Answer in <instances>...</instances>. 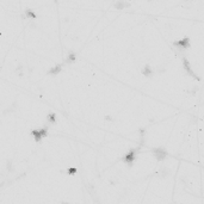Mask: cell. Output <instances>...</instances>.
I'll return each mask as SVG.
<instances>
[{
    "mask_svg": "<svg viewBox=\"0 0 204 204\" xmlns=\"http://www.w3.org/2000/svg\"><path fill=\"white\" fill-rule=\"evenodd\" d=\"M174 47H175L178 50H180V51L185 50V49L189 47V38H184V39H181V41L174 42Z\"/></svg>",
    "mask_w": 204,
    "mask_h": 204,
    "instance_id": "6da1fadb",
    "label": "cell"
},
{
    "mask_svg": "<svg viewBox=\"0 0 204 204\" xmlns=\"http://www.w3.org/2000/svg\"><path fill=\"white\" fill-rule=\"evenodd\" d=\"M47 135V128H43V129H38V130H32V136L35 137L36 142H39L42 140V137Z\"/></svg>",
    "mask_w": 204,
    "mask_h": 204,
    "instance_id": "7a4b0ae2",
    "label": "cell"
},
{
    "mask_svg": "<svg viewBox=\"0 0 204 204\" xmlns=\"http://www.w3.org/2000/svg\"><path fill=\"white\" fill-rule=\"evenodd\" d=\"M153 153H154V156H155L158 160H164V159L167 156L166 150H164V149H161V148H156V149H154V150H153Z\"/></svg>",
    "mask_w": 204,
    "mask_h": 204,
    "instance_id": "3957f363",
    "label": "cell"
},
{
    "mask_svg": "<svg viewBox=\"0 0 204 204\" xmlns=\"http://www.w3.org/2000/svg\"><path fill=\"white\" fill-rule=\"evenodd\" d=\"M136 152H137V149L133 150V152H130V153H128V154L125 155V158H124V162H127V164L131 165V164H133V161H134V159H135V156H136Z\"/></svg>",
    "mask_w": 204,
    "mask_h": 204,
    "instance_id": "277c9868",
    "label": "cell"
},
{
    "mask_svg": "<svg viewBox=\"0 0 204 204\" xmlns=\"http://www.w3.org/2000/svg\"><path fill=\"white\" fill-rule=\"evenodd\" d=\"M74 60H75V55H74V53H69L68 59H67V62L68 63H70V62H73Z\"/></svg>",
    "mask_w": 204,
    "mask_h": 204,
    "instance_id": "5b68a950",
    "label": "cell"
},
{
    "mask_svg": "<svg viewBox=\"0 0 204 204\" xmlns=\"http://www.w3.org/2000/svg\"><path fill=\"white\" fill-rule=\"evenodd\" d=\"M48 119H49V122H55V115L54 113H49V116H48Z\"/></svg>",
    "mask_w": 204,
    "mask_h": 204,
    "instance_id": "8992f818",
    "label": "cell"
},
{
    "mask_svg": "<svg viewBox=\"0 0 204 204\" xmlns=\"http://www.w3.org/2000/svg\"><path fill=\"white\" fill-rule=\"evenodd\" d=\"M59 70H61V66H57V68H55V69H50V72H49V73L55 74V73H57Z\"/></svg>",
    "mask_w": 204,
    "mask_h": 204,
    "instance_id": "52a82bcc",
    "label": "cell"
},
{
    "mask_svg": "<svg viewBox=\"0 0 204 204\" xmlns=\"http://www.w3.org/2000/svg\"><path fill=\"white\" fill-rule=\"evenodd\" d=\"M143 73H144V74H147V75H149V74H150V69H149V67H146V68H144Z\"/></svg>",
    "mask_w": 204,
    "mask_h": 204,
    "instance_id": "ba28073f",
    "label": "cell"
}]
</instances>
